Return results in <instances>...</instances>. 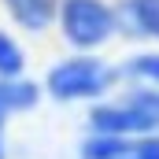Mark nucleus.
<instances>
[{
  "label": "nucleus",
  "mask_w": 159,
  "mask_h": 159,
  "mask_svg": "<svg viewBox=\"0 0 159 159\" xmlns=\"http://www.w3.org/2000/svg\"><path fill=\"white\" fill-rule=\"evenodd\" d=\"M119 159H159V133H148V137L129 141V148Z\"/></svg>",
  "instance_id": "10"
},
{
  "label": "nucleus",
  "mask_w": 159,
  "mask_h": 159,
  "mask_svg": "<svg viewBox=\"0 0 159 159\" xmlns=\"http://www.w3.org/2000/svg\"><path fill=\"white\" fill-rule=\"evenodd\" d=\"M56 4H59V0H56Z\"/></svg>",
  "instance_id": "12"
},
{
  "label": "nucleus",
  "mask_w": 159,
  "mask_h": 159,
  "mask_svg": "<svg viewBox=\"0 0 159 159\" xmlns=\"http://www.w3.org/2000/svg\"><path fill=\"white\" fill-rule=\"evenodd\" d=\"M126 104H133V107H141V111L159 119V89H137V93L126 96Z\"/></svg>",
  "instance_id": "11"
},
{
  "label": "nucleus",
  "mask_w": 159,
  "mask_h": 159,
  "mask_svg": "<svg viewBox=\"0 0 159 159\" xmlns=\"http://www.w3.org/2000/svg\"><path fill=\"white\" fill-rule=\"evenodd\" d=\"M115 78H119V70L107 67L104 59H96V56H70V59H63V63H56L48 70L44 89L56 100H93V96L107 93Z\"/></svg>",
  "instance_id": "1"
},
{
  "label": "nucleus",
  "mask_w": 159,
  "mask_h": 159,
  "mask_svg": "<svg viewBox=\"0 0 159 159\" xmlns=\"http://www.w3.org/2000/svg\"><path fill=\"white\" fill-rule=\"evenodd\" d=\"M133 137H115V133H89L81 141V159H119L126 148H129Z\"/></svg>",
  "instance_id": "7"
},
{
  "label": "nucleus",
  "mask_w": 159,
  "mask_h": 159,
  "mask_svg": "<svg viewBox=\"0 0 159 159\" xmlns=\"http://www.w3.org/2000/svg\"><path fill=\"white\" fill-rule=\"evenodd\" d=\"M115 26L159 41V0H122V7L115 11Z\"/></svg>",
  "instance_id": "4"
},
{
  "label": "nucleus",
  "mask_w": 159,
  "mask_h": 159,
  "mask_svg": "<svg viewBox=\"0 0 159 159\" xmlns=\"http://www.w3.org/2000/svg\"><path fill=\"white\" fill-rule=\"evenodd\" d=\"M59 30L74 48H96L111 37L115 26V11L104 0H59Z\"/></svg>",
  "instance_id": "2"
},
{
  "label": "nucleus",
  "mask_w": 159,
  "mask_h": 159,
  "mask_svg": "<svg viewBox=\"0 0 159 159\" xmlns=\"http://www.w3.org/2000/svg\"><path fill=\"white\" fill-rule=\"evenodd\" d=\"M119 74H126V78H133V81H148V89H159V52L133 56Z\"/></svg>",
  "instance_id": "8"
},
{
  "label": "nucleus",
  "mask_w": 159,
  "mask_h": 159,
  "mask_svg": "<svg viewBox=\"0 0 159 159\" xmlns=\"http://www.w3.org/2000/svg\"><path fill=\"white\" fill-rule=\"evenodd\" d=\"M89 126L93 133H115V137H148L159 133V119L133 107V104H100L89 111Z\"/></svg>",
  "instance_id": "3"
},
{
  "label": "nucleus",
  "mask_w": 159,
  "mask_h": 159,
  "mask_svg": "<svg viewBox=\"0 0 159 159\" xmlns=\"http://www.w3.org/2000/svg\"><path fill=\"white\" fill-rule=\"evenodd\" d=\"M4 7H7V15L19 22V26H26V30H44L52 19H56V0H4Z\"/></svg>",
  "instance_id": "6"
},
{
  "label": "nucleus",
  "mask_w": 159,
  "mask_h": 159,
  "mask_svg": "<svg viewBox=\"0 0 159 159\" xmlns=\"http://www.w3.org/2000/svg\"><path fill=\"white\" fill-rule=\"evenodd\" d=\"M22 67H26L22 48L0 30V78H22Z\"/></svg>",
  "instance_id": "9"
},
{
  "label": "nucleus",
  "mask_w": 159,
  "mask_h": 159,
  "mask_svg": "<svg viewBox=\"0 0 159 159\" xmlns=\"http://www.w3.org/2000/svg\"><path fill=\"white\" fill-rule=\"evenodd\" d=\"M37 100H41L37 81H30V78H0V133H4V122L11 115L37 107Z\"/></svg>",
  "instance_id": "5"
}]
</instances>
